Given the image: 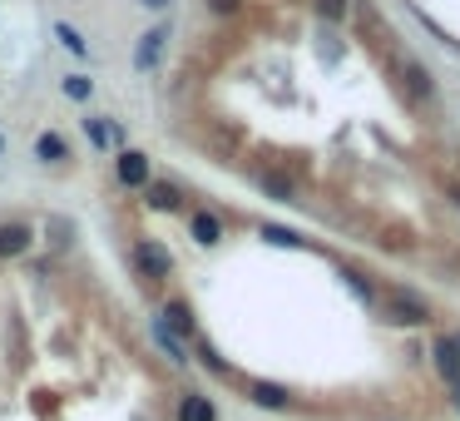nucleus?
<instances>
[{
	"instance_id": "obj_18",
	"label": "nucleus",
	"mask_w": 460,
	"mask_h": 421,
	"mask_svg": "<svg viewBox=\"0 0 460 421\" xmlns=\"http://www.w3.org/2000/svg\"><path fill=\"white\" fill-rule=\"evenodd\" d=\"M85 134H89V144H95V149H109V144H114V134H109L105 119H85Z\"/></svg>"
},
{
	"instance_id": "obj_28",
	"label": "nucleus",
	"mask_w": 460,
	"mask_h": 421,
	"mask_svg": "<svg viewBox=\"0 0 460 421\" xmlns=\"http://www.w3.org/2000/svg\"><path fill=\"white\" fill-rule=\"evenodd\" d=\"M456 352H460V333H456Z\"/></svg>"
},
{
	"instance_id": "obj_3",
	"label": "nucleus",
	"mask_w": 460,
	"mask_h": 421,
	"mask_svg": "<svg viewBox=\"0 0 460 421\" xmlns=\"http://www.w3.org/2000/svg\"><path fill=\"white\" fill-rule=\"evenodd\" d=\"M114 173H119V184H124V189H144V184H149V159H144L139 149H119Z\"/></svg>"
},
{
	"instance_id": "obj_1",
	"label": "nucleus",
	"mask_w": 460,
	"mask_h": 421,
	"mask_svg": "<svg viewBox=\"0 0 460 421\" xmlns=\"http://www.w3.org/2000/svg\"><path fill=\"white\" fill-rule=\"evenodd\" d=\"M376 303L386 307V317H391L397 327H426V323H431V307L421 303L416 292H406V288H391V292H381Z\"/></svg>"
},
{
	"instance_id": "obj_17",
	"label": "nucleus",
	"mask_w": 460,
	"mask_h": 421,
	"mask_svg": "<svg viewBox=\"0 0 460 421\" xmlns=\"http://www.w3.org/2000/svg\"><path fill=\"white\" fill-rule=\"evenodd\" d=\"M163 317H169L163 327H173V333H193V313H188V303H169V307H163Z\"/></svg>"
},
{
	"instance_id": "obj_11",
	"label": "nucleus",
	"mask_w": 460,
	"mask_h": 421,
	"mask_svg": "<svg viewBox=\"0 0 460 421\" xmlns=\"http://www.w3.org/2000/svg\"><path fill=\"white\" fill-rule=\"evenodd\" d=\"M144 194H149V208H159V214H173V208L183 204L173 184H144Z\"/></svg>"
},
{
	"instance_id": "obj_6",
	"label": "nucleus",
	"mask_w": 460,
	"mask_h": 421,
	"mask_svg": "<svg viewBox=\"0 0 460 421\" xmlns=\"http://www.w3.org/2000/svg\"><path fill=\"white\" fill-rule=\"evenodd\" d=\"M431 357H436V372H440L446 382H456V377H460V352H456V337H436Z\"/></svg>"
},
{
	"instance_id": "obj_13",
	"label": "nucleus",
	"mask_w": 460,
	"mask_h": 421,
	"mask_svg": "<svg viewBox=\"0 0 460 421\" xmlns=\"http://www.w3.org/2000/svg\"><path fill=\"white\" fill-rule=\"evenodd\" d=\"M406 85H411V95H416V99H431V95H436V85H431V75L416 65V60H406Z\"/></svg>"
},
{
	"instance_id": "obj_25",
	"label": "nucleus",
	"mask_w": 460,
	"mask_h": 421,
	"mask_svg": "<svg viewBox=\"0 0 460 421\" xmlns=\"http://www.w3.org/2000/svg\"><path fill=\"white\" fill-rule=\"evenodd\" d=\"M144 5H149V11H169V0H144Z\"/></svg>"
},
{
	"instance_id": "obj_8",
	"label": "nucleus",
	"mask_w": 460,
	"mask_h": 421,
	"mask_svg": "<svg viewBox=\"0 0 460 421\" xmlns=\"http://www.w3.org/2000/svg\"><path fill=\"white\" fill-rule=\"evenodd\" d=\"M35 159H40V164H64V159H70V149H64V139L54 130H45L40 139H35Z\"/></svg>"
},
{
	"instance_id": "obj_27",
	"label": "nucleus",
	"mask_w": 460,
	"mask_h": 421,
	"mask_svg": "<svg viewBox=\"0 0 460 421\" xmlns=\"http://www.w3.org/2000/svg\"><path fill=\"white\" fill-rule=\"evenodd\" d=\"M450 198H456V208H460V184H450Z\"/></svg>"
},
{
	"instance_id": "obj_15",
	"label": "nucleus",
	"mask_w": 460,
	"mask_h": 421,
	"mask_svg": "<svg viewBox=\"0 0 460 421\" xmlns=\"http://www.w3.org/2000/svg\"><path fill=\"white\" fill-rule=\"evenodd\" d=\"M89 95H95V80H85V75H64V99H75V105H89Z\"/></svg>"
},
{
	"instance_id": "obj_10",
	"label": "nucleus",
	"mask_w": 460,
	"mask_h": 421,
	"mask_svg": "<svg viewBox=\"0 0 460 421\" xmlns=\"http://www.w3.org/2000/svg\"><path fill=\"white\" fill-rule=\"evenodd\" d=\"M179 421H218V407H213V397H183V407H179Z\"/></svg>"
},
{
	"instance_id": "obj_5",
	"label": "nucleus",
	"mask_w": 460,
	"mask_h": 421,
	"mask_svg": "<svg viewBox=\"0 0 460 421\" xmlns=\"http://www.w3.org/2000/svg\"><path fill=\"white\" fill-rule=\"evenodd\" d=\"M163 45H169V25H154V30H144L139 50H134V65H139V70H154V60H159Z\"/></svg>"
},
{
	"instance_id": "obj_20",
	"label": "nucleus",
	"mask_w": 460,
	"mask_h": 421,
	"mask_svg": "<svg viewBox=\"0 0 460 421\" xmlns=\"http://www.w3.org/2000/svg\"><path fill=\"white\" fill-rule=\"evenodd\" d=\"M45 233H54V243H75V223H70V218H50Z\"/></svg>"
},
{
	"instance_id": "obj_19",
	"label": "nucleus",
	"mask_w": 460,
	"mask_h": 421,
	"mask_svg": "<svg viewBox=\"0 0 460 421\" xmlns=\"http://www.w3.org/2000/svg\"><path fill=\"white\" fill-rule=\"evenodd\" d=\"M263 238H268V243H278V248H302V238L292 233V228H263Z\"/></svg>"
},
{
	"instance_id": "obj_21",
	"label": "nucleus",
	"mask_w": 460,
	"mask_h": 421,
	"mask_svg": "<svg viewBox=\"0 0 460 421\" xmlns=\"http://www.w3.org/2000/svg\"><path fill=\"white\" fill-rule=\"evenodd\" d=\"M347 282H352V292H356V298H362V303H376V298H381V292H376L372 282L362 278V273H347Z\"/></svg>"
},
{
	"instance_id": "obj_16",
	"label": "nucleus",
	"mask_w": 460,
	"mask_h": 421,
	"mask_svg": "<svg viewBox=\"0 0 460 421\" xmlns=\"http://www.w3.org/2000/svg\"><path fill=\"white\" fill-rule=\"evenodd\" d=\"M154 342H159L163 352H169V362H188V357H183V342H179V337H173L163 323H154Z\"/></svg>"
},
{
	"instance_id": "obj_9",
	"label": "nucleus",
	"mask_w": 460,
	"mask_h": 421,
	"mask_svg": "<svg viewBox=\"0 0 460 421\" xmlns=\"http://www.w3.org/2000/svg\"><path fill=\"white\" fill-rule=\"evenodd\" d=\"M193 243H204V248H213L218 238H223V223H218L213 214H193Z\"/></svg>"
},
{
	"instance_id": "obj_29",
	"label": "nucleus",
	"mask_w": 460,
	"mask_h": 421,
	"mask_svg": "<svg viewBox=\"0 0 460 421\" xmlns=\"http://www.w3.org/2000/svg\"><path fill=\"white\" fill-rule=\"evenodd\" d=\"M0 154H5V139H0Z\"/></svg>"
},
{
	"instance_id": "obj_12",
	"label": "nucleus",
	"mask_w": 460,
	"mask_h": 421,
	"mask_svg": "<svg viewBox=\"0 0 460 421\" xmlns=\"http://www.w3.org/2000/svg\"><path fill=\"white\" fill-rule=\"evenodd\" d=\"M54 35L64 40V50H70V55H79V60H89V40H85V35H79L70 21H54Z\"/></svg>"
},
{
	"instance_id": "obj_14",
	"label": "nucleus",
	"mask_w": 460,
	"mask_h": 421,
	"mask_svg": "<svg viewBox=\"0 0 460 421\" xmlns=\"http://www.w3.org/2000/svg\"><path fill=\"white\" fill-rule=\"evenodd\" d=\"M257 184H263V194H268V198H278V204H288V198H292V179H282V173H263V179H257Z\"/></svg>"
},
{
	"instance_id": "obj_7",
	"label": "nucleus",
	"mask_w": 460,
	"mask_h": 421,
	"mask_svg": "<svg viewBox=\"0 0 460 421\" xmlns=\"http://www.w3.org/2000/svg\"><path fill=\"white\" fill-rule=\"evenodd\" d=\"M30 248V228L25 223H0V258H21Z\"/></svg>"
},
{
	"instance_id": "obj_23",
	"label": "nucleus",
	"mask_w": 460,
	"mask_h": 421,
	"mask_svg": "<svg viewBox=\"0 0 460 421\" xmlns=\"http://www.w3.org/2000/svg\"><path fill=\"white\" fill-rule=\"evenodd\" d=\"M198 362H204V367H213V372H228V362H223V357H218V352H213V347H208V342L198 347Z\"/></svg>"
},
{
	"instance_id": "obj_2",
	"label": "nucleus",
	"mask_w": 460,
	"mask_h": 421,
	"mask_svg": "<svg viewBox=\"0 0 460 421\" xmlns=\"http://www.w3.org/2000/svg\"><path fill=\"white\" fill-rule=\"evenodd\" d=\"M134 263H139V273H144V278H154V282H163L173 273V253L159 248L154 238H139V243H134Z\"/></svg>"
},
{
	"instance_id": "obj_22",
	"label": "nucleus",
	"mask_w": 460,
	"mask_h": 421,
	"mask_svg": "<svg viewBox=\"0 0 460 421\" xmlns=\"http://www.w3.org/2000/svg\"><path fill=\"white\" fill-rule=\"evenodd\" d=\"M317 15H327V21H342V15H347V0H317Z\"/></svg>"
},
{
	"instance_id": "obj_24",
	"label": "nucleus",
	"mask_w": 460,
	"mask_h": 421,
	"mask_svg": "<svg viewBox=\"0 0 460 421\" xmlns=\"http://www.w3.org/2000/svg\"><path fill=\"white\" fill-rule=\"evenodd\" d=\"M238 5H243V0H208V11H213V15H233Z\"/></svg>"
},
{
	"instance_id": "obj_4",
	"label": "nucleus",
	"mask_w": 460,
	"mask_h": 421,
	"mask_svg": "<svg viewBox=\"0 0 460 421\" xmlns=\"http://www.w3.org/2000/svg\"><path fill=\"white\" fill-rule=\"evenodd\" d=\"M247 401H257L263 411H288V387H278V382H263V377H247Z\"/></svg>"
},
{
	"instance_id": "obj_26",
	"label": "nucleus",
	"mask_w": 460,
	"mask_h": 421,
	"mask_svg": "<svg viewBox=\"0 0 460 421\" xmlns=\"http://www.w3.org/2000/svg\"><path fill=\"white\" fill-rule=\"evenodd\" d=\"M450 401H456V407H460V377L450 382Z\"/></svg>"
}]
</instances>
